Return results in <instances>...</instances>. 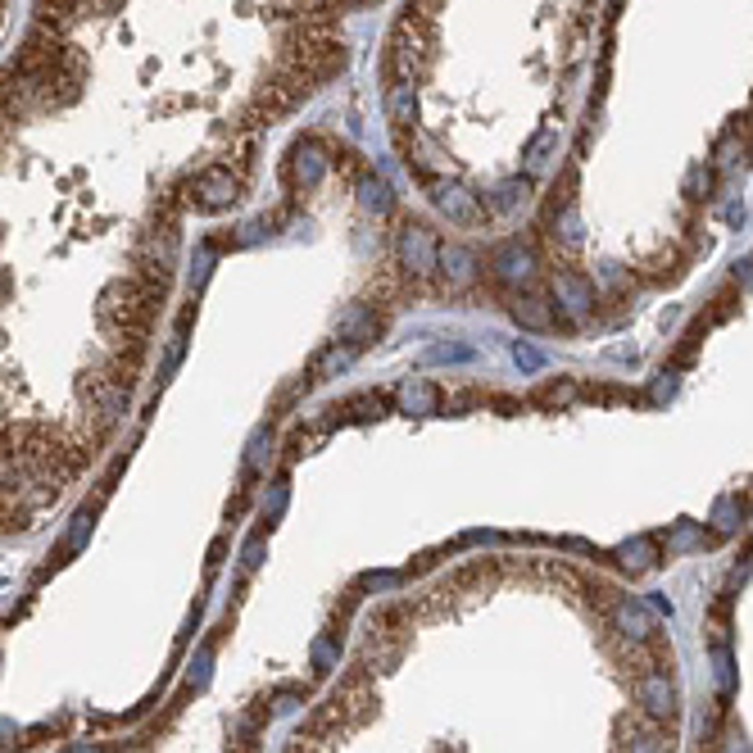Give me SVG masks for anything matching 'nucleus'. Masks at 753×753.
<instances>
[{
  "instance_id": "9",
  "label": "nucleus",
  "mask_w": 753,
  "mask_h": 753,
  "mask_svg": "<svg viewBox=\"0 0 753 753\" xmlns=\"http://www.w3.org/2000/svg\"><path fill=\"white\" fill-rule=\"evenodd\" d=\"M440 268L455 286H468L476 278V255L468 246H440Z\"/></svg>"
},
{
  "instance_id": "3",
  "label": "nucleus",
  "mask_w": 753,
  "mask_h": 753,
  "mask_svg": "<svg viewBox=\"0 0 753 753\" xmlns=\"http://www.w3.org/2000/svg\"><path fill=\"white\" fill-rule=\"evenodd\" d=\"M491 268H495V282L499 286H527V282H536V255L522 246V240H508V246H499L495 259H491Z\"/></svg>"
},
{
  "instance_id": "6",
  "label": "nucleus",
  "mask_w": 753,
  "mask_h": 753,
  "mask_svg": "<svg viewBox=\"0 0 753 753\" xmlns=\"http://www.w3.org/2000/svg\"><path fill=\"white\" fill-rule=\"evenodd\" d=\"M327 173V155H322V150L314 145V141H305V145H299L295 150V155H291V187H318V177Z\"/></svg>"
},
{
  "instance_id": "15",
  "label": "nucleus",
  "mask_w": 753,
  "mask_h": 753,
  "mask_svg": "<svg viewBox=\"0 0 753 753\" xmlns=\"http://www.w3.org/2000/svg\"><path fill=\"white\" fill-rule=\"evenodd\" d=\"M400 404L404 409H417V413H432V404H436V396L427 386H404V396H400Z\"/></svg>"
},
{
  "instance_id": "12",
  "label": "nucleus",
  "mask_w": 753,
  "mask_h": 753,
  "mask_svg": "<svg viewBox=\"0 0 753 753\" xmlns=\"http://www.w3.org/2000/svg\"><path fill=\"white\" fill-rule=\"evenodd\" d=\"M386 114H390V123L396 128H409V118H413V86L409 82H396L386 92Z\"/></svg>"
},
{
  "instance_id": "16",
  "label": "nucleus",
  "mask_w": 753,
  "mask_h": 753,
  "mask_svg": "<svg viewBox=\"0 0 753 753\" xmlns=\"http://www.w3.org/2000/svg\"><path fill=\"white\" fill-rule=\"evenodd\" d=\"M518 191L527 196V183H508V187L499 191V209H514V204H518Z\"/></svg>"
},
{
  "instance_id": "8",
  "label": "nucleus",
  "mask_w": 753,
  "mask_h": 753,
  "mask_svg": "<svg viewBox=\"0 0 753 753\" xmlns=\"http://www.w3.org/2000/svg\"><path fill=\"white\" fill-rule=\"evenodd\" d=\"M613 622H617L622 636H631V640H649L654 631H658V622L649 617V609L636 604V599H622V604L613 609Z\"/></svg>"
},
{
  "instance_id": "14",
  "label": "nucleus",
  "mask_w": 753,
  "mask_h": 753,
  "mask_svg": "<svg viewBox=\"0 0 753 753\" xmlns=\"http://www.w3.org/2000/svg\"><path fill=\"white\" fill-rule=\"evenodd\" d=\"M626 753H668V740H658L654 731H631Z\"/></svg>"
},
{
  "instance_id": "13",
  "label": "nucleus",
  "mask_w": 753,
  "mask_h": 753,
  "mask_svg": "<svg viewBox=\"0 0 753 753\" xmlns=\"http://www.w3.org/2000/svg\"><path fill=\"white\" fill-rule=\"evenodd\" d=\"M358 204H364L368 214H390V187L381 177H364V183H358Z\"/></svg>"
},
{
  "instance_id": "5",
  "label": "nucleus",
  "mask_w": 753,
  "mask_h": 753,
  "mask_svg": "<svg viewBox=\"0 0 753 753\" xmlns=\"http://www.w3.org/2000/svg\"><path fill=\"white\" fill-rule=\"evenodd\" d=\"M640 704H645V713L654 717V721H672L676 717V690H672V681L662 676V672H649V676H640Z\"/></svg>"
},
{
  "instance_id": "10",
  "label": "nucleus",
  "mask_w": 753,
  "mask_h": 753,
  "mask_svg": "<svg viewBox=\"0 0 753 753\" xmlns=\"http://www.w3.org/2000/svg\"><path fill=\"white\" fill-rule=\"evenodd\" d=\"M514 318H518L527 331H550V327H554L550 299H540V295H522L518 305H514Z\"/></svg>"
},
{
  "instance_id": "11",
  "label": "nucleus",
  "mask_w": 753,
  "mask_h": 753,
  "mask_svg": "<svg viewBox=\"0 0 753 753\" xmlns=\"http://www.w3.org/2000/svg\"><path fill=\"white\" fill-rule=\"evenodd\" d=\"M341 337H350L354 345H368L377 337V314L368 305H354L345 318H341Z\"/></svg>"
},
{
  "instance_id": "17",
  "label": "nucleus",
  "mask_w": 753,
  "mask_h": 753,
  "mask_svg": "<svg viewBox=\"0 0 753 753\" xmlns=\"http://www.w3.org/2000/svg\"><path fill=\"white\" fill-rule=\"evenodd\" d=\"M514 354H518V364H522V368H540V354H536V350H527V345H518Z\"/></svg>"
},
{
  "instance_id": "2",
  "label": "nucleus",
  "mask_w": 753,
  "mask_h": 753,
  "mask_svg": "<svg viewBox=\"0 0 753 753\" xmlns=\"http://www.w3.org/2000/svg\"><path fill=\"white\" fill-rule=\"evenodd\" d=\"M187 196L200 204V209H227L236 196H240V177L232 173V164H209L191 177Z\"/></svg>"
},
{
  "instance_id": "1",
  "label": "nucleus",
  "mask_w": 753,
  "mask_h": 753,
  "mask_svg": "<svg viewBox=\"0 0 753 753\" xmlns=\"http://www.w3.org/2000/svg\"><path fill=\"white\" fill-rule=\"evenodd\" d=\"M396 259H400V268L409 278H432L440 268V246L423 223H404L400 236H396Z\"/></svg>"
},
{
  "instance_id": "4",
  "label": "nucleus",
  "mask_w": 753,
  "mask_h": 753,
  "mask_svg": "<svg viewBox=\"0 0 753 753\" xmlns=\"http://www.w3.org/2000/svg\"><path fill=\"white\" fill-rule=\"evenodd\" d=\"M432 200L440 204V214H449V223H481V204H476V196L468 191V187H459V183H432Z\"/></svg>"
},
{
  "instance_id": "7",
  "label": "nucleus",
  "mask_w": 753,
  "mask_h": 753,
  "mask_svg": "<svg viewBox=\"0 0 753 753\" xmlns=\"http://www.w3.org/2000/svg\"><path fill=\"white\" fill-rule=\"evenodd\" d=\"M554 299H558L567 314L581 318V314L595 305V286H590L586 278H577V273H558V278H554Z\"/></svg>"
}]
</instances>
